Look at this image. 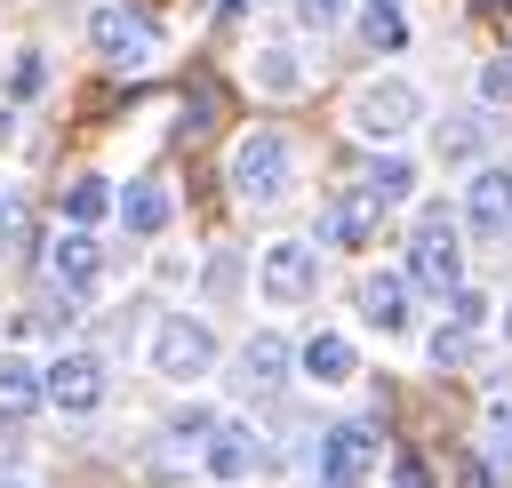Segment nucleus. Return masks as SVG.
I'll return each mask as SVG.
<instances>
[{
    "label": "nucleus",
    "mask_w": 512,
    "mask_h": 488,
    "mask_svg": "<svg viewBox=\"0 0 512 488\" xmlns=\"http://www.w3.org/2000/svg\"><path fill=\"white\" fill-rule=\"evenodd\" d=\"M288 184H296V144H288L280 128H248V136L232 144V200L272 208Z\"/></svg>",
    "instance_id": "f257e3e1"
},
{
    "label": "nucleus",
    "mask_w": 512,
    "mask_h": 488,
    "mask_svg": "<svg viewBox=\"0 0 512 488\" xmlns=\"http://www.w3.org/2000/svg\"><path fill=\"white\" fill-rule=\"evenodd\" d=\"M408 288H424V296H456L464 288V248H456V224L440 208L408 232Z\"/></svg>",
    "instance_id": "f03ea898"
},
{
    "label": "nucleus",
    "mask_w": 512,
    "mask_h": 488,
    "mask_svg": "<svg viewBox=\"0 0 512 488\" xmlns=\"http://www.w3.org/2000/svg\"><path fill=\"white\" fill-rule=\"evenodd\" d=\"M152 368H160V376H176V384L208 376V368H216V328H208V320H192V312H168V320L152 328Z\"/></svg>",
    "instance_id": "7ed1b4c3"
},
{
    "label": "nucleus",
    "mask_w": 512,
    "mask_h": 488,
    "mask_svg": "<svg viewBox=\"0 0 512 488\" xmlns=\"http://www.w3.org/2000/svg\"><path fill=\"white\" fill-rule=\"evenodd\" d=\"M88 40H96L104 64H128V72H144V64L160 56L152 16H136V8H96V16H88Z\"/></svg>",
    "instance_id": "20e7f679"
},
{
    "label": "nucleus",
    "mask_w": 512,
    "mask_h": 488,
    "mask_svg": "<svg viewBox=\"0 0 512 488\" xmlns=\"http://www.w3.org/2000/svg\"><path fill=\"white\" fill-rule=\"evenodd\" d=\"M40 400L64 416H96L104 408V360L96 352H56V368L40 376Z\"/></svg>",
    "instance_id": "39448f33"
},
{
    "label": "nucleus",
    "mask_w": 512,
    "mask_h": 488,
    "mask_svg": "<svg viewBox=\"0 0 512 488\" xmlns=\"http://www.w3.org/2000/svg\"><path fill=\"white\" fill-rule=\"evenodd\" d=\"M416 112H424V96L408 80H368L352 96V128L360 136H400V128H416Z\"/></svg>",
    "instance_id": "423d86ee"
},
{
    "label": "nucleus",
    "mask_w": 512,
    "mask_h": 488,
    "mask_svg": "<svg viewBox=\"0 0 512 488\" xmlns=\"http://www.w3.org/2000/svg\"><path fill=\"white\" fill-rule=\"evenodd\" d=\"M256 280H264V296H272V304H304V296L320 288V264H312V248H304V240H272V248H264V264H256Z\"/></svg>",
    "instance_id": "0eeeda50"
},
{
    "label": "nucleus",
    "mask_w": 512,
    "mask_h": 488,
    "mask_svg": "<svg viewBox=\"0 0 512 488\" xmlns=\"http://www.w3.org/2000/svg\"><path fill=\"white\" fill-rule=\"evenodd\" d=\"M368 464H376V432H368V424H328V432H320V480H328V488L368 480Z\"/></svg>",
    "instance_id": "6e6552de"
},
{
    "label": "nucleus",
    "mask_w": 512,
    "mask_h": 488,
    "mask_svg": "<svg viewBox=\"0 0 512 488\" xmlns=\"http://www.w3.org/2000/svg\"><path fill=\"white\" fill-rule=\"evenodd\" d=\"M376 216H384V200H376L368 184H360V192H336V200L320 208V240H328V248H360V240L376 232Z\"/></svg>",
    "instance_id": "1a4fd4ad"
},
{
    "label": "nucleus",
    "mask_w": 512,
    "mask_h": 488,
    "mask_svg": "<svg viewBox=\"0 0 512 488\" xmlns=\"http://www.w3.org/2000/svg\"><path fill=\"white\" fill-rule=\"evenodd\" d=\"M200 464H208V480H248V472L264 464V448H256L248 424H224V416H216V432L200 440Z\"/></svg>",
    "instance_id": "9d476101"
},
{
    "label": "nucleus",
    "mask_w": 512,
    "mask_h": 488,
    "mask_svg": "<svg viewBox=\"0 0 512 488\" xmlns=\"http://www.w3.org/2000/svg\"><path fill=\"white\" fill-rule=\"evenodd\" d=\"M48 272H56V288H64V296H88V288L104 280V248H96V240L72 224V232L48 248Z\"/></svg>",
    "instance_id": "9b49d317"
},
{
    "label": "nucleus",
    "mask_w": 512,
    "mask_h": 488,
    "mask_svg": "<svg viewBox=\"0 0 512 488\" xmlns=\"http://www.w3.org/2000/svg\"><path fill=\"white\" fill-rule=\"evenodd\" d=\"M464 224L472 232H512V168H480L472 176V192H464Z\"/></svg>",
    "instance_id": "f8f14e48"
},
{
    "label": "nucleus",
    "mask_w": 512,
    "mask_h": 488,
    "mask_svg": "<svg viewBox=\"0 0 512 488\" xmlns=\"http://www.w3.org/2000/svg\"><path fill=\"white\" fill-rule=\"evenodd\" d=\"M360 320L384 328V336L408 328V280H400V272H368V280H360Z\"/></svg>",
    "instance_id": "ddd939ff"
},
{
    "label": "nucleus",
    "mask_w": 512,
    "mask_h": 488,
    "mask_svg": "<svg viewBox=\"0 0 512 488\" xmlns=\"http://www.w3.org/2000/svg\"><path fill=\"white\" fill-rule=\"evenodd\" d=\"M296 368H304L312 384H352V368H360V352H352L344 336H312V344L296 352Z\"/></svg>",
    "instance_id": "4468645a"
},
{
    "label": "nucleus",
    "mask_w": 512,
    "mask_h": 488,
    "mask_svg": "<svg viewBox=\"0 0 512 488\" xmlns=\"http://www.w3.org/2000/svg\"><path fill=\"white\" fill-rule=\"evenodd\" d=\"M120 224H128L136 240H152V232L168 224V184H152V176L128 184V192H120Z\"/></svg>",
    "instance_id": "2eb2a0df"
},
{
    "label": "nucleus",
    "mask_w": 512,
    "mask_h": 488,
    "mask_svg": "<svg viewBox=\"0 0 512 488\" xmlns=\"http://www.w3.org/2000/svg\"><path fill=\"white\" fill-rule=\"evenodd\" d=\"M280 376H288V344H280V336L264 328V336H256V344L240 352V384H248V392H272Z\"/></svg>",
    "instance_id": "dca6fc26"
},
{
    "label": "nucleus",
    "mask_w": 512,
    "mask_h": 488,
    "mask_svg": "<svg viewBox=\"0 0 512 488\" xmlns=\"http://www.w3.org/2000/svg\"><path fill=\"white\" fill-rule=\"evenodd\" d=\"M32 408H40V368L8 352V360H0V416L16 424V416H32Z\"/></svg>",
    "instance_id": "f3484780"
},
{
    "label": "nucleus",
    "mask_w": 512,
    "mask_h": 488,
    "mask_svg": "<svg viewBox=\"0 0 512 488\" xmlns=\"http://www.w3.org/2000/svg\"><path fill=\"white\" fill-rule=\"evenodd\" d=\"M104 208H112V184H104V176H72V184H64V216H72L80 232H88Z\"/></svg>",
    "instance_id": "a211bd4d"
},
{
    "label": "nucleus",
    "mask_w": 512,
    "mask_h": 488,
    "mask_svg": "<svg viewBox=\"0 0 512 488\" xmlns=\"http://www.w3.org/2000/svg\"><path fill=\"white\" fill-rule=\"evenodd\" d=\"M256 88H272V96H296V88H304V64H296L288 48H256Z\"/></svg>",
    "instance_id": "6ab92c4d"
},
{
    "label": "nucleus",
    "mask_w": 512,
    "mask_h": 488,
    "mask_svg": "<svg viewBox=\"0 0 512 488\" xmlns=\"http://www.w3.org/2000/svg\"><path fill=\"white\" fill-rule=\"evenodd\" d=\"M368 192H376V200H384V208H392V200H408V192H416V168H408V160H400V152H384V160H376V168H368Z\"/></svg>",
    "instance_id": "aec40b11"
},
{
    "label": "nucleus",
    "mask_w": 512,
    "mask_h": 488,
    "mask_svg": "<svg viewBox=\"0 0 512 488\" xmlns=\"http://www.w3.org/2000/svg\"><path fill=\"white\" fill-rule=\"evenodd\" d=\"M40 88H48V56H40V48H24V56H16V72H8V96L24 104V96H40Z\"/></svg>",
    "instance_id": "412c9836"
},
{
    "label": "nucleus",
    "mask_w": 512,
    "mask_h": 488,
    "mask_svg": "<svg viewBox=\"0 0 512 488\" xmlns=\"http://www.w3.org/2000/svg\"><path fill=\"white\" fill-rule=\"evenodd\" d=\"M368 48H408V24H400V8H368Z\"/></svg>",
    "instance_id": "4be33fe9"
},
{
    "label": "nucleus",
    "mask_w": 512,
    "mask_h": 488,
    "mask_svg": "<svg viewBox=\"0 0 512 488\" xmlns=\"http://www.w3.org/2000/svg\"><path fill=\"white\" fill-rule=\"evenodd\" d=\"M480 152V120H448L440 128V160H472Z\"/></svg>",
    "instance_id": "5701e85b"
},
{
    "label": "nucleus",
    "mask_w": 512,
    "mask_h": 488,
    "mask_svg": "<svg viewBox=\"0 0 512 488\" xmlns=\"http://www.w3.org/2000/svg\"><path fill=\"white\" fill-rule=\"evenodd\" d=\"M0 248H32V216H24V200H0Z\"/></svg>",
    "instance_id": "b1692460"
},
{
    "label": "nucleus",
    "mask_w": 512,
    "mask_h": 488,
    "mask_svg": "<svg viewBox=\"0 0 512 488\" xmlns=\"http://www.w3.org/2000/svg\"><path fill=\"white\" fill-rule=\"evenodd\" d=\"M432 360H440V368H464V360H472V328H440V336H432Z\"/></svg>",
    "instance_id": "393cba45"
},
{
    "label": "nucleus",
    "mask_w": 512,
    "mask_h": 488,
    "mask_svg": "<svg viewBox=\"0 0 512 488\" xmlns=\"http://www.w3.org/2000/svg\"><path fill=\"white\" fill-rule=\"evenodd\" d=\"M296 24L304 32H336L344 24V0H296Z\"/></svg>",
    "instance_id": "a878e982"
},
{
    "label": "nucleus",
    "mask_w": 512,
    "mask_h": 488,
    "mask_svg": "<svg viewBox=\"0 0 512 488\" xmlns=\"http://www.w3.org/2000/svg\"><path fill=\"white\" fill-rule=\"evenodd\" d=\"M392 488H432V464H424L416 448H400V456H392Z\"/></svg>",
    "instance_id": "bb28decb"
},
{
    "label": "nucleus",
    "mask_w": 512,
    "mask_h": 488,
    "mask_svg": "<svg viewBox=\"0 0 512 488\" xmlns=\"http://www.w3.org/2000/svg\"><path fill=\"white\" fill-rule=\"evenodd\" d=\"M480 96H488V104H504V96H512V56H504V64H488V72H480Z\"/></svg>",
    "instance_id": "cd10ccee"
},
{
    "label": "nucleus",
    "mask_w": 512,
    "mask_h": 488,
    "mask_svg": "<svg viewBox=\"0 0 512 488\" xmlns=\"http://www.w3.org/2000/svg\"><path fill=\"white\" fill-rule=\"evenodd\" d=\"M480 312H488V304H480V296H472V288H456V296H448V320H456V328H472V320H480Z\"/></svg>",
    "instance_id": "c85d7f7f"
},
{
    "label": "nucleus",
    "mask_w": 512,
    "mask_h": 488,
    "mask_svg": "<svg viewBox=\"0 0 512 488\" xmlns=\"http://www.w3.org/2000/svg\"><path fill=\"white\" fill-rule=\"evenodd\" d=\"M456 488H496V472H488L480 456H464V464H456Z\"/></svg>",
    "instance_id": "c756f323"
},
{
    "label": "nucleus",
    "mask_w": 512,
    "mask_h": 488,
    "mask_svg": "<svg viewBox=\"0 0 512 488\" xmlns=\"http://www.w3.org/2000/svg\"><path fill=\"white\" fill-rule=\"evenodd\" d=\"M472 8H480V16H512V0H472Z\"/></svg>",
    "instance_id": "7c9ffc66"
},
{
    "label": "nucleus",
    "mask_w": 512,
    "mask_h": 488,
    "mask_svg": "<svg viewBox=\"0 0 512 488\" xmlns=\"http://www.w3.org/2000/svg\"><path fill=\"white\" fill-rule=\"evenodd\" d=\"M8 136H16V112H8V104H0V144H8Z\"/></svg>",
    "instance_id": "2f4dec72"
},
{
    "label": "nucleus",
    "mask_w": 512,
    "mask_h": 488,
    "mask_svg": "<svg viewBox=\"0 0 512 488\" xmlns=\"http://www.w3.org/2000/svg\"><path fill=\"white\" fill-rule=\"evenodd\" d=\"M0 488H24V480H16V472H0Z\"/></svg>",
    "instance_id": "473e14b6"
},
{
    "label": "nucleus",
    "mask_w": 512,
    "mask_h": 488,
    "mask_svg": "<svg viewBox=\"0 0 512 488\" xmlns=\"http://www.w3.org/2000/svg\"><path fill=\"white\" fill-rule=\"evenodd\" d=\"M376 8H400V0H376Z\"/></svg>",
    "instance_id": "72a5a7b5"
},
{
    "label": "nucleus",
    "mask_w": 512,
    "mask_h": 488,
    "mask_svg": "<svg viewBox=\"0 0 512 488\" xmlns=\"http://www.w3.org/2000/svg\"><path fill=\"white\" fill-rule=\"evenodd\" d=\"M504 336H512V312H504Z\"/></svg>",
    "instance_id": "f704fd0d"
},
{
    "label": "nucleus",
    "mask_w": 512,
    "mask_h": 488,
    "mask_svg": "<svg viewBox=\"0 0 512 488\" xmlns=\"http://www.w3.org/2000/svg\"><path fill=\"white\" fill-rule=\"evenodd\" d=\"M160 488H184V480H160Z\"/></svg>",
    "instance_id": "c9c22d12"
}]
</instances>
